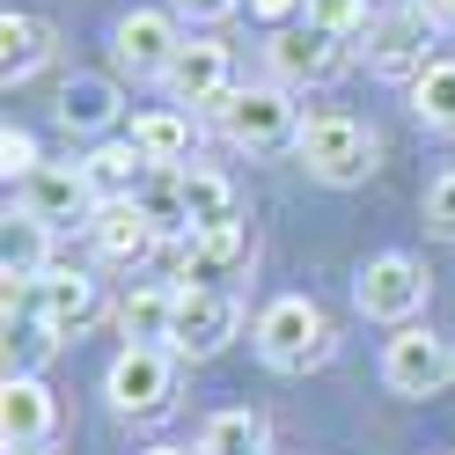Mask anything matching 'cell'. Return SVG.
I'll list each match as a JSON object with an SVG mask.
<instances>
[{"label": "cell", "instance_id": "1", "mask_svg": "<svg viewBox=\"0 0 455 455\" xmlns=\"http://www.w3.org/2000/svg\"><path fill=\"white\" fill-rule=\"evenodd\" d=\"M294 155H301V169H308L316 184H331V191H353V184H367V177H375L382 140H375V125L346 118V110H316V118H301V132H294Z\"/></svg>", "mask_w": 455, "mask_h": 455}, {"label": "cell", "instance_id": "2", "mask_svg": "<svg viewBox=\"0 0 455 455\" xmlns=\"http://www.w3.org/2000/svg\"><path fill=\"white\" fill-rule=\"evenodd\" d=\"M258 353L279 367V375H308V367L331 360V316L308 294H279L258 316Z\"/></svg>", "mask_w": 455, "mask_h": 455}, {"label": "cell", "instance_id": "3", "mask_svg": "<svg viewBox=\"0 0 455 455\" xmlns=\"http://www.w3.org/2000/svg\"><path fill=\"white\" fill-rule=\"evenodd\" d=\"M353 301H360V316H375V323H411L426 308V265L404 258V250H382V258L360 265Z\"/></svg>", "mask_w": 455, "mask_h": 455}, {"label": "cell", "instance_id": "4", "mask_svg": "<svg viewBox=\"0 0 455 455\" xmlns=\"http://www.w3.org/2000/svg\"><path fill=\"white\" fill-rule=\"evenodd\" d=\"M235 331H243V308H235V294H228V287H177L169 353H184V360H213Z\"/></svg>", "mask_w": 455, "mask_h": 455}, {"label": "cell", "instance_id": "5", "mask_svg": "<svg viewBox=\"0 0 455 455\" xmlns=\"http://www.w3.org/2000/svg\"><path fill=\"white\" fill-rule=\"evenodd\" d=\"M213 118H220V132L235 140V148H250V155L287 148V140L301 132V125H294L287 89H228V96L213 103Z\"/></svg>", "mask_w": 455, "mask_h": 455}, {"label": "cell", "instance_id": "6", "mask_svg": "<svg viewBox=\"0 0 455 455\" xmlns=\"http://www.w3.org/2000/svg\"><path fill=\"white\" fill-rule=\"evenodd\" d=\"M15 206L22 220H44V228H67V220H96V184H89V169L81 162H44L37 177H22L15 184Z\"/></svg>", "mask_w": 455, "mask_h": 455}, {"label": "cell", "instance_id": "7", "mask_svg": "<svg viewBox=\"0 0 455 455\" xmlns=\"http://www.w3.org/2000/svg\"><path fill=\"white\" fill-rule=\"evenodd\" d=\"M103 396H110L125 419H162V411H169V396H177V367H169L162 346H125L118 360H110Z\"/></svg>", "mask_w": 455, "mask_h": 455}, {"label": "cell", "instance_id": "8", "mask_svg": "<svg viewBox=\"0 0 455 455\" xmlns=\"http://www.w3.org/2000/svg\"><path fill=\"white\" fill-rule=\"evenodd\" d=\"M426 44H434V15L426 8H389L367 22V67H375L382 81H419L426 67Z\"/></svg>", "mask_w": 455, "mask_h": 455}, {"label": "cell", "instance_id": "9", "mask_svg": "<svg viewBox=\"0 0 455 455\" xmlns=\"http://www.w3.org/2000/svg\"><path fill=\"white\" fill-rule=\"evenodd\" d=\"M382 382L396 396H441L455 382V346L434 331H396L389 353H382Z\"/></svg>", "mask_w": 455, "mask_h": 455}, {"label": "cell", "instance_id": "10", "mask_svg": "<svg viewBox=\"0 0 455 455\" xmlns=\"http://www.w3.org/2000/svg\"><path fill=\"white\" fill-rule=\"evenodd\" d=\"M30 316L52 331V338H81L96 316H103V294H96V279L89 272H37L30 279Z\"/></svg>", "mask_w": 455, "mask_h": 455}, {"label": "cell", "instance_id": "11", "mask_svg": "<svg viewBox=\"0 0 455 455\" xmlns=\"http://www.w3.org/2000/svg\"><path fill=\"white\" fill-rule=\"evenodd\" d=\"M184 52V37H177V22H169L162 8H132V15H118V30H110V60H118V74H132V81H162L169 74V60Z\"/></svg>", "mask_w": 455, "mask_h": 455}, {"label": "cell", "instance_id": "12", "mask_svg": "<svg viewBox=\"0 0 455 455\" xmlns=\"http://www.w3.org/2000/svg\"><path fill=\"white\" fill-rule=\"evenodd\" d=\"M265 60H272V74H279V89H323V81L346 67V37H331V30H272V44H265Z\"/></svg>", "mask_w": 455, "mask_h": 455}, {"label": "cell", "instance_id": "13", "mask_svg": "<svg viewBox=\"0 0 455 455\" xmlns=\"http://www.w3.org/2000/svg\"><path fill=\"white\" fill-rule=\"evenodd\" d=\"M250 265V220H228V228H191L177 235V272L191 287H213V279L243 272Z\"/></svg>", "mask_w": 455, "mask_h": 455}, {"label": "cell", "instance_id": "14", "mask_svg": "<svg viewBox=\"0 0 455 455\" xmlns=\"http://www.w3.org/2000/svg\"><path fill=\"white\" fill-rule=\"evenodd\" d=\"M89 235H96V250H103V265H140L155 250V213L140 206V198H103L96 206V220H89Z\"/></svg>", "mask_w": 455, "mask_h": 455}, {"label": "cell", "instance_id": "15", "mask_svg": "<svg viewBox=\"0 0 455 455\" xmlns=\"http://www.w3.org/2000/svg\"><path fill=\"white\" fill-rule=\"evenodd\" d=\"M162 89L177 96V103H220L228 96V44H184L177 60H169V74H162Z\"/></svg>", "mask_w": 455, "mask_h": 455}, {"label": "cell", "instance_id": "16", "mask_svg": "<svg viewBox=\"0 0 455 455\" xmlns=\"http://www.w3.org/2000/svg\"><path fill=\"white\" fill-rule=\"evenodd\" d=\"M52 60V22L44 15H30V8H8L0 15V81H30L37 67Z\"/></svg>", "mask_w": 455, "mask_h": 455}, {"label": "cell", "instance_id": "17", "mask_svg": "<svg viewBox=\"0 0 455 455\" xmlns=\"http://www.w3.org/2000/svg\"><path fill=\"white\" fill-rule=\"evenodd\" d=\"M0 434H8V448L52 441V389L37 375H8V389H0Z\"/></svg>", "mask_w": 455, "mask_h": 455}, {"label": "cell", "instance_id": "18", "mask_svg": "<svg viewBox=\"0 0 455 455\" xmlns=\"http://www.w3.org/2000/svg\"><path fill=\"white\" fill-rule=\"evenodd\" d=\"M177 206H184V235H191V228L243 220V213H235V184H228L220 169H177Z\"/></svg>", "mask_w": 455, "mask_h": 455}, {"label": "cell", "instance_id": "19", "mask_svg": "<svg viewBox=\"0 0 455 455\" xmlns=\"http://www.w3.org/2000/svg\"><path fill=\"white\" fill-rule=\"evenodd\" d=\"M60 125L67 132H110V125H118V81L74 74L67 89H60Z\"/></svg>", "mask_w": 455, "mask_h": 455}, {"label": "cell", "instance_id": "20", "mask_svg": "<svg viewBox=\"0 0 455 455\" xmlns=\"http://www.w3.org/2000/svg\"><path fill=\"white\" fill-rule=\"evenodd\" d=\"M169 323H177V287H132L118 301V331L132 346H169Z\"/></svg>", "mask_w": 455, "mask_h": 455}, {"label": "cell", "instance_id": "21", "mask_svg": "<svg viewBox=\"0 0 455 455\" xmlns=\"http://www.w3.org/2000/svg\"><path fill=\"white\" fill-rule=\"evenodd\" d=\"M132 148L148 155L155 169H177L191 155V118H184V110H140V118H132Z\"/></svg>", "mask_w": 455, "mask_h": 455}, {"label": "cell", "instance_id": "22", "mask_svg": "<svg viewBox=\"0 0 455 455\" xmlns=\"http://www.w3.org/2000/svg\"><path fill=\"white\" fill-rule=\"evenodd\" d=\"M81 169H89V184H96V198H132L140 184H148V155H140L132 148V140H118V148H96L89 162H81Z\"/></svg>", "mask_w": 455, "mask_h": 455}, {"label": "cell", "instance_id": "23", "mask_svg": "<svg viewBox=\"0 0 455 455\" xmlns=\"http://www.w3.org/2000/svg\"><path fill=\"white\" fill-rule=\"evenodd\" d=\"M198 455H265V419L258 411H213L206 434H198Z\"/></svg>", "mask_w": 455, "mask_h": 455}, {"label": "cell", "instance_id": "24", "mask_svg": "<svg viewBox=\"0 0 455 455\" xmlns=\"http://www.w3.org/2000/svg\"><path fill=\"white\" fill-rule=\"evenodd\" d=\"M411 110L434 132H455V60H434V67L411 81Z\"/></svg>", "mask_w": 455, "mask_h": 455}, {"label": "cell", "instance_id": "25", "mask_svg": "<svg viewBox=\"0 0 455 455\" xmlns=\"http://www.w3.org/2000/svg\"><path fill=\"white\" fill-rule=\"evenodd\" d=\"M44 235H52L44 220H8V279H37V272H52V265H44Z\"/></svg>", "mask_w": 455, "mask_h": 455}, {"label": "cell", "instance_id": "26", "mask_svg": "<svg viewBox=\"0 0 455 455\" xmlns=\"http://www.w3.org/2000/svg\"><path fill=\"white\" fill-rule=\"evenodd\" d=\"M308 22L331 37H353V30H367V0H308Z\"/></svg>", "mask_w": 455, "mask_h": 455}, {"label": "cell", "instance_id": "27", "mask_svg": "<svg viewBox=\"0 0 455 455\" xmlns=\"http://www.w3.org/2000/svg\"><path fill=\"white\" fill-rule=\"evenodd\" d=\"M0 169H8V184H22V177H37V140L30 132H22V125H8V132H0Z\"/></svg>", "mask_w": 455, "mask_h": 455}, {"label": "cell", "instance_id": "28", "mask_svg": "<svg viewBox=\"0 0 455 455\" xmlns=\"http://www.w3.org/2000/svg\"><path fill=\"white\" fill-rule=\"evenodd\" d=\"M426 228H434L441 243H455V169L426 184Z\"/></svg>", "mask_w": 455, "mask_h": 455}, {"label": "cell", "instance_id": "29", "mask_svg": "<svg viewBox=\"0 0 455 455\" xmlns=\"http://www.w3.org/2000/svg\"><path fill=\"white\" fill-rule=\"evenodd\" d=\"M235 8H243V0H177V15H191V22H220Z\"/></svg>", "mask_w": 455, "mask_h": 455}, {"label": "cell", "instance_id": "30", "mask_svg": "<svg viewBox=\"0 0 455 455\" xmlns=\"http://www.w3.org/2000/svg\"><path fill=\"white\" fill-rule=\"evenodd\" d=\"M294 8H308V0H250V15H258V22H279V30H287Z\"/></svg>", "mask_w": 455, "mask_h": 455}, {"label": "cell", "instance_id": "31", "mask_svg": "<svg viewBox=\"0 0 455 455\" xmlns=\"http://www.w3.org/2000/svg\"><path fill=\"white\" fill-rule=\"evenodd\" d=\"M8 455H60V448H52V441H30V448H8Z\"/></svg>", "mask_w": 455, "mask_h": 455}, {"label": "cell", "instance_id": "32", "mask_svg": "<svg viewBox=\"0 0 455 455\" xmlns=\"http://www.w3.org/2000/svg\"><path fill=\"white\" fill-rule=\"evenodd\" d=\"M148 455H191V448H148Z\"/></svg>", "mask_w": 455, "mask_h": 455}, {"label": "cell", "instance_id": "33", "mask_svg": "<svg viewBox=\"0 0 455 455\" xmlns=\"http://www.w3.org/2000/svg\"><path fill=\"white\" fill-rule=\"evenodd\" d=\"M434 8H441V15H455V0H434Z\"/></svg>", "mask_w": 455, "mask_h": 455}]
</instances>
